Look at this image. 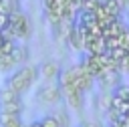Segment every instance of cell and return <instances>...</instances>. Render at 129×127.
I'll use <instances>...</instances> for the list:
<instances>
[{"label":"cell","instance_id":"cell-13","mask_svg":"<svg viewBox=\"0 0 129 127\" xmlns=\"http://www.w3.org/2000/svg\"><path fill=\"white\" fill-rule=\"evenodd\" d=\"M117 2H119V6H121V8H125V6L129 4V0H117Z\"/></svg>","mask_w":129,"mask_h":127},{"label":"cell","instance_id":"cell-4","mask_svg":"<svg viewBox=\"0 0 129 127\" xmlns=\"http://www.w3.org/2000/svg\"><path fill=\"white\" fill-rule=\"evenodd\" d=\"M60 87V95H62V101L77 113H83L85 109V93L79 91L77 87L73 85H58Z\"/></svg>","mask_w":129,"mask_h":127},{"label":"cell","instance_id":"cell-5","mask_svg":"<svg viewBox=\"0 0 129 127\" xmlns=\"http://www.w3.org/2000/svg\"><path fill=\"white\" fill-rule=\"evenodd\" d=\"M38 69V77H42L44 79V83H58V77H60V73H62V67L56 62V60H44V62H40V67H36Z\"/></svg>","mask_w":129,"mask_h":127},{"label":"cell","instance_id":"cell-2","mask_svg":"<svg viewBox=\"0 0 129 127\" xmlns=\"http://www.w3.org/2000/svg\"><path fill=\"white\" fill-rule=\"evenodd\" d=\"M0 111L2 113H20L24 111V101H22V95H18L16 91L8 89V87H2L0 89Z\"/></svg>","mask_w":129,"mask_h":127},{"label":"cell","instance_id":"cell-12","mask_svg":"<svg viewBox=\"0 0 129 127\" xmlns=\"http://www.w3.org/2000/svg\"><path fill=\"white\" fill-rule=\"evenodd\" d=\"M22 127H40V125H38V121H32V123H26V125H22Z\"/></svg>","mask_w":129,"mask_h":127},{"label":"cell","instance_id":"cell-1","mask_svg":"<svg viewBox=\"0 0 129 127\" xmlns=\"http://www.w3.org/2000/svg\"><path fill=\"white\" fill-rule=\"evenodd\" d=\"M36 79H38V69L30 67V65H22V67H16L8 75L6 87L12 89V91H16L18 95H22V93H26V91H30L34 87Z\"/></svg>","mask_w":129,"mask_h":127},{"label":"cell","instance_id":"cell-10","mask_svg":"<svg viewBox=\"0 0 129 127\" xmlns=\"http://www.w3.org/2000/svg\"><path fill=\"white\" fill-rule=\"evenodd\" d=\"M54 117L58 119L60 127H69V125H71V119H69V113H67V111H56Z\"/></svg>","mask_w":129,"mask_h":127},{"label":"cell","instance_id":"cell-3","mask_svg":"<svg viewBox=\"0 0 129 127\" xmlns=\"http://www.w3.org/2000/svg\"><path fill=\"white\" fill-rule=\"evenodd\" d=\"M34 99H36L38 103H42V105H58V103L62 101L58 83H42V85L36 89Z\"/></svg>","mask_w":129,"mask_h":127},{"label":"cell","instance_id":"cell-7","mask_svg":"<svg viewBox=\"0 0 129 127\" xmlns=\"http://www.w3.org/2000/svg\"><path fill=\"white\" fill-rule=\"evenodd\" d=\"M22 115L20 113H2L0 111V127H22Z\"/></svg>","mask_w":129,"mask_h":127},{"label":"cell","instance_id":"cell-11","mask_svg":"<svg viewBox=\"0 0 129 127\" xmlns=\"http://www.w3.org/2000/svg\"><path fill=\"white\" fill-rule=\"evenodd\" d=\"M8 26V14L6 12H0V32Z\"/></svg>","mask_w":129,"mask_h":127},{"label":"cell","instance_id":"cell-9","mask_svg":"<svg viewBox=\"0 0 129 127\" xmlns=\"http://www.w3.org/2000/svg\"><path fill=\"white\" fill-rule=\"evenodd\" d=\"M38 125H40V127H60V123H58V119L54 117V113H48V115L40 117Z\"/></svg>","mask_w":129,"mask_h":127},{"label":"cell","instance_id":"cell-6","mask_svg":"<svg viewBox=\"0 0 129 127\" xmlns=\"http://www.w3.org/2000/svg\"><path fill=\"white\" fill-rule=\"evenodd\" d=\"M8 56L12 58L14 67H22V65H26V60L30 58V50H28L26 44H14V48L10 50Z\"/></svg>","mask_w":129,"mask_h":127},{"label":"cell","instance_id":"cell-14","mask_svg":"<svg viewBox=\"0 0 129 127\" xmlns=\"http://www.w3.org/2000/svg\"><path fill=\"white\" fill-rule=\"evenodd\" d=\"M123 12H125V14H127V16H129V4H127V6H125V8H123Z\"/></svg>","mask_w":129,"mask_h":127},{"label":"cell","instance_id":"cell-8","mask_svg":"<svg viewBox=\"0 0 129 127\" xmlns=\"http://www.w3.org/2000/svg\"><path fill=\"white\" fill-rule=\"evenodd\" d=\"M111 99H113L111 91H101V93L97 95V99H95V107H97L101 113H109V111H111Z\"/></svg>","mask_w":129,"mask_h":127}]
</instances>
